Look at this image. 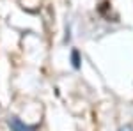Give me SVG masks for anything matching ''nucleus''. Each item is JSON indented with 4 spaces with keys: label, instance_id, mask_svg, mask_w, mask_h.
I'll return each instance as SVG.
<instances>
[{
    "label": "nucleus",
    "instance_id": "f257e3e1",
    "mask_svg": "<svg viewBox=\"0 0 133 131\" xmlns=\"http://www.w3.org/2000/svg\"><path fill=\"white\" fill-rule=\"evenodd\" d=\"M7 124H9L11 131H36L37 128H39V124H32V126H29V124L21 122L18 117H9Z\"/></svg>",
    "mask_w": 133,
    "mask_h": 131
},
{
    "label": "nucleus",
    "instance_id": "f03ea898",
    "mask_svg": "<svg viewBox=\"0 0 133 131\" xmlns=\"http://www.w3.org/2000/svg\"><path fill=\"white\" fill-rule=\"evenodd\" d=\"M71 62H73V67L75 69H80V53H78V50H73L71 51Z\"/></svg>",
    "mask_w": 133,
    "mask_h": 131
},
{
    "label": "nucleus",
    "instance_id": "7ed1b4c3",
    "mask_svg": "<svg viewBox=\"0 0 133 131\" xmlns=\"http://www.w3.org/2000/svg\"><path fill=\"white\" fill-rule=\"evenodd\" d=\"M119 131H133V129H131V126H124V128H121Z\"/></svg>",
    "mask_w": 133,
    "mask_h": 131
}]
</instances>
